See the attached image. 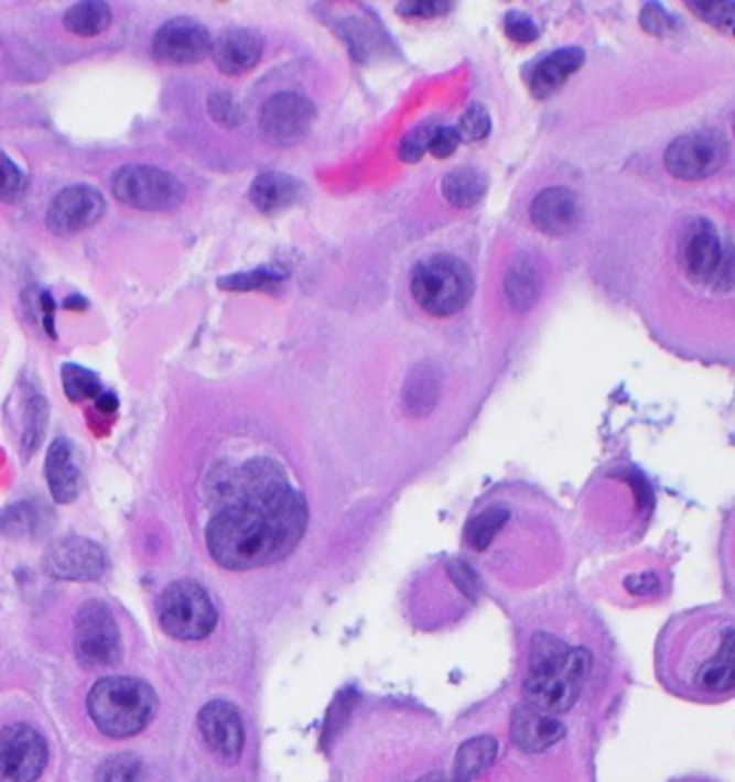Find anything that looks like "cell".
<instances>
[{
    "label": "cell",
    "mask_w": 735,
    "mask_h": 782,
    "mask_svg": "<svg viewBox=\"0 0 735 782\" xmlns=\"http://www.w3.org/2000/svg\"><path fill=\"white\" fill-rule=\"evenodd\" d=\"M217 512L205 537L226 569H257L287 560L307 529V503L282 467L255 458L216 484Z\"/></svg>",
    "instance_id": "obj_1"
},
{
    "label": "cell",
    "mask_w": 735,
    "mask_h": 782,
    "mask_svg": "<svg viewBox=\"0 0 735 782\" xmlns=\"http://www.w3.org/2000/svg\"><path fill=\"white\" fill-rule=\"evenodd\" d=\"M658 684L682 700L718 705L735 698V609L701 605L675 612L653 645Z\"/></svg>",
    "instance_id": "obj_2"
},
{
    "label": "cell",
    "mask_w": 735,
    "mask_h": 782,
    "mask_svg": "<svg viewBox=\"0 0 735 782\" xmlns=\"http://www.w3.org/2000/svg\"><path fill=\"white\" fill-rule=\"evenodd\" d=\"M590 669L592 655L587 650H572L553 634H536L522 684L525 703L553 716L568 712L581 695Z\"/></svg>",
    "instance_id": "obj_3"
},
{
    "label": "cell",
    "mask_w": 735,
    "mask_h": 782,
    "mask_svg": "<svg viewBox=\"0 0 735 782\" xmlns=\"http://www.w3.org/2000/svg\"><path fill=\"white\" fill-rule=\"evenodd\" d=\"M155 691L136 677H104L88 693L87 707L95 727L108 738L126 739L144 731L158 714Z\"/></svg>",
    "instance_id": "obj_4"
},
{
    "label": "cell",
    "mask_w": 735,
    "mask_h": 782,
    "mask_svg": "<svg viewBox=\"0 0 735 782\" xmlns=\"http://www.w3.org/2000/svg\"><path fill=\"white\" fill-rule=\"evenodd\" d=\"M411 295L429 314L452 316L469 304L474 295V273L456 257H431L415 264Z\"/></svg>",
    "instance_id": "obj_5"
},
{
    "label": "cell",
    "mask_w": 735,
    "mask_h": 782,
    "mask_svg": "<svg viewBox=\"0 0 735 782\" xmlns=\"http://www.w3.org/2000/svg\"><path fill=\"white\" fill-rule=\"evenodd\" d=\"M678 261L696 284H710L716 291L735 286V248L725 246L705 218H692L680 232Z\"/></svg>",
    "instance_id": "obj_6"
},
{
    "label": "cell",
    "mask_w": 735,
    "mask_h": 782,
    "mask_svg": "<svg viewBox=\"0 0 735 782\" xmlns=\"http://www.w3.org/2000/svg\"><path fill=\"white\" fill-rule=\"evenodd\" d=\"M162 630L176 641H203L217 626V609L209 594L194 580L169 585L158 605Z\"/></svg>",
    "instance_id": "obj_7"
},
{
    "label": "cell",
    "mask_w": 735,
    "mask_h": 782,
    "mask_svg": "<svg viewBox=\"0 0 735 782\" xmlns=\"http://www.w3.org/2000/svg\"><path fill=\"white\" fill-rule=\"evenodd\" d=\"M74 652L88 671L110 669L121 660V632L112 610L99 600L85 602L74 626Z\"/></svg>",
    "instance_id": "obj_8"
},
{
    "label": "cell",
    "mask_w": 735,
    "mask_h": 782,
    "mask_svg": "<svg viewBox=\"0 0 735 782\" xmlns=\"http://www.w3.org/2000/svg\"><path fill=\"white\" fill-rule=\"evenodd\" d=\"M112 194L140 211H173L185 198V185L162 169L133 164L115 173Z\"/></svg>",
    "instance_id": "obj_9"
},
{
    "label": "cell",
    "mask_w": 735,
    "mask_h": 782,
    "mask_svg": "<svg viewBox=\"0 0 735 782\" xmlns=\"http://www.w3.org/2000/svg\"><path fill=\"white\" fill-rule=\"evenodd\" d=\"M729 155V144L723 133L714 130L691 131L673 140L664 151L667 171L684 178L699 181L718 173Z\"/></svg>",
    "instance_id": "obj_10"
},
{
    "label": "cell",
    "mask_w": 735,
    "mask_h": 782,
    "mask_svg": "<svg viewBox=\"0 0 735 782\" xmlns=\"http://www.w3.org/2000/svg\"><path fill=\"white\" fill-rule=\"evenodd\" d=\"M47 765L45 738L29 725L0 729V782H35Z\"/></svg>",
    "instance_id": "obj_11"
},
{
    "label": "cell",
    "mask_w": 735,
    "mask_h": 782,
    "mask_svg": "<svg viewBox=\"0 0 735 782\" xmlns=\"http://www.w3.org/2000/svg\"><path fill=\"white\" fill-rule=\"evenodd\" d=\"M316 117L314 104L300 93L284 90L271 95L260 108L259 126L264 138L278 146L298 144Z\"/></svg>",
    "instance_id": "obj_12"
},
{
    "label": "cell",
    "mask_w": 735,
    "mask_h": 782,
    "mask_svg": "<svg viewBox=\"0 0 735 782\" xmlns=\"http://www.w3.org/2000/svg\"><path fill=\"white\" fill-rule=\"evenodd\" d=\"M108 560L99 544L87 537H63L45 551L44 569L58 580L88 583L106 574Z\"/></svg>",
    "instance_id": "obj_13"
},
{
    "label": "cell",
    "mask_w": 735,
    "mask_h": 782,
    "mask_svg": "<svg viewBox=\"0 0 735 782\" xmlns=\"http://www.w3.org/2000/svg\"><path fill=\"white\" fill-rule=\"evenodd\" d=\"M214 50V40L201 22L192 18H174L153 37V56L162 63L192 65L201 63Z\"/></svg>",
    "instance_id": "obj_14"
},
{
    "label": "cell",
    "mask_w": 735,
    "mask_h": 782,
    "mask_svg": "<svg viewBox=\"0 0 735 782\" xmlns=\"http://www.w3.org/2000/svg\"><path fill=\"white\" fill-rule=\"evenodd\" d=\"M106 211L104 196L88 185H74L56 194L45 224L56 235H74L95 226Z\"/></svg>",
    "instance_id": "obj_15"
},
{
    "label": "cell",
    "mask_w": 735,
    "mask_h": 782,
    "mask_svg": "<svg viewBox=\"0 0 735 782\" xmlns=\"http://www.w3.org/2000/svg\"><path fill=\"white\" fill-rule=\"evenodd\" d=\"M198 729L209 750L224 763L239 761L246 746V731L235 705L228 700L207 703L198 714Z\"/></svg>",
    "instance_id": "obj_16"
},
{
    "label": "cell",
    "mask_w": 735,
    "mask_h": 782,
    "mask_svg": "<svg viewBox=\"0 0 735 782\" xmlns=\"http://www.w3.org/2000/svg\"><path fill=\"white\" fill-rule=\"evenodd\" d=\"M510 736L522 752H542L565 736L562 723L529 703H520L512 712Z\"/></svg>",
    "instance_id": "obj_17"
},
{
    "label": "cell",
    "mask_w": 735,
    "mask_h": 782,
    "mask_svg": "<svg viewBox=\"0 0 735 782\" xmlns=\"http://www.w3.org/2000/svg\"><path fill=\"white\" fill-rule=\"evenodd\" d=\"M262 50H264V40L257 31L233 26L217 35L212 54L219 72L228 76H239L250 72L255 65H259Z\"/></svg>",
    "instance_id": "obj_18"
},
{
    "label": "cell",
    "mask_w": 735,
    "mask_h": 782,
    "mask_svg": "<svg viewBox=\"0 0 735 782\" xmlns=\"http://www.w3.org/2000/svg\"><path fill=\"white\" fill-rule=\"evenodd\" d=\"M529 216L538 230L553 237L565 235L579 218L576 196L568 187H547L533 198Z\"/></svg>",
    "instance_id": "obj_19"
},
{
    "label": "cell",
    "mask_w": 735,
    "mask_h": 782,
    "mask_svg": "<svg viewBox=\"0 0 735 782\" xmlns=\"http://www.w3.org/2000/svg\"><path fill=\"white\" fill-rule=\"evenodd\" d=\"M45 479L56 503H72L80 490V469L74 445L67 438H56L45 458Z\"/></svg>",
    "instance_id": "obj_20"
},
{
    "label": "cell",
    "mask_w": 735,
    "mask_h": 782,
    "mask_svg": "<svg viewBox=\"0 0 735 782\" xmlns=\"http://www.w3.org/2000/svg\"><path fill=\"white\" fill-rule=\"evenodd\" d=\"M585 63V52L581 47H563L544 56L529 74V88L536 97H549L563 83L581 69Z\"/></svg>",
    "instance_id": "obj_21"
},
{
    "label": "cell",
    "mask_w": 735,
    "mask_h": 782,
    "mask_svg": "<svg viewBox=\"0 0 735 782\" xmlns=\"http://www.w3.org/2000/svg\"><path fill=\"white\" fill-rule=\"evenodd\" d=\"M302 185L291 174L262 173L250 187V200L264 216H275L298 203Z\"/></svg>",
    "instance_id": "obj_22"
},
{
    "label": "cell",
    "mask_w": 735,
    "mask_h": 782,
    "mask_svg": "<svg viewBox=\"0 0 735 782\" xmlns=\"http://www.w3.org/2000/svg\"><path fill=\"white\" fill-rule=\"evenodd\" d=\"M506 297L517 312H527L533 307L540 293H542V278L540 271L527 257H520L512 262L506 273Z\"/></svg>",
    "instance_id": "obj_23"
},
{
    "label": "cell",
    "mask_w": 735,
    "mask_h": 782,
    "mask_svg": "<svg viewBox=\"0 0 735 782\" xmlns=\"http://www.w3.org/2000/svg\"><path fill=\"white\" fill-rule=\"evenodd\" d=\"M486 187H488L486 174L477 171V169L463 166V169H456V171L443 176L441 194L452 207L469 209V207H474L484 198Z\"/></svg>",
    "instance_id": "obj_24"
},
{
    "label": "cell",
    "mask_w": 735,
    "mask_h": 782,
    "mask_svg": "<svg viewBox=\"0 0 735 782\" xmlns=\"http://www.w3.org/2000/svg\"><path fill=\"white\" fill-rule=\"evenodd\" d=\"M499 743L490 736H479V738L465 741L454 759V781L472 782L476 781L479 774H484L497 759Z\"/></svg>",
    "instance_id": "obj_25"
},
{
    "label": "cell",
    "mask_w": 735,
    "mask_h": 782,
    "mask_svg": "<svg viewBox=\"0 0 735 782\" xmlns=\"http://www.w3.org/2000/svg\"><path fill=\"white\" fill-rule=\"evenodd\" d=\"M110 20H112V11L106 2L87 0L69 7L63 18V24L69 33L78 37H97L110 26Z\"/></svg>",
    "instance_id": "obj_26"
},
{
    "label": "cell",
    "mask_w": 735,
    "mask_h": 782,
    "mask_svg": "<svg viewBox=\"0 0 735 782\" xmlns=\"http://www.w3.org/2000/svg\"><path fill=\"white\" fill-rule=\"evenodd\" d=\"M439 395V383L431 368H418L404 388V404L413 415H426L433 411Z\"/></svg>",
    "instance_id": "obj_27"
},
{
    "label": "cell",
    "mask_w": 735,
    "mask_h": 782,
    "mask_svg": "<svg viewBox=\"0 0 735 782\" xmlns=\"http://www.w3.org/2000/svg\"><path fill=\"white\" fill-rule=\"evenodd\" d=\"M510 519V512L504 508H488L484 512H479L476 519H472L467 524V544L476 551L484 553L493 540L497 537V533L506 526V522Z\"/></svg>",
    "instance_id": "obj_28"
},
{
    "label": "cell",
    "mask_w": 735,
    "mask_h": 782,
    "mask_svg": "<svg viewBox=\"0 0 735 782\" xmlns=\"http://www.w3.org/2000/svg\"><path fill=\"white\" fill-rule=\"evenodd\" d=\"M44 519L31 503H18L0 514V533L4 537H33L42 531Z\"/></svg>",
    "instance_id": "obj_29"
},
{
    "label": "cell",
    "mask_w": 735,
    "mask_h": 782,
    "mask_svg": "<svg viewBox=\"0 0 735 782\" xmlns=\"http://www.w3.org/2000/svg\"><path fill=\"white\" fill-rule=\"evenodd\" d=\"M95 782H147L144 763L131 752L112 754L97 768Z\"/></svg>",
    "instance_id": "obj_30"
},
{
    "label": "cell",
    "mask_w": 735,
    "mask_h": 782,
    "mask_svg": "<svg viewBox=\"0 0 735 782\" xmlns=\"http://www.w3.org/2000/svg\"><path fill=\"white\" fill-rule=\"evenodd\" d=\"M63 390L65 395L72 402H85V400H97L104 390H101V381L97 379L95 372H90L83 366L76 363H67L63 366Z\"/></svg>",
    "instance_id": "obj_31"
},
{
    "label": "cell",
    "mask_w": 735,
    "mask_h": 782,
    "mask_svg": "<svg viewBox=\"0 0 735 782\" xmlns=\"http://www.w3.org/2000/svg\"><path fill=\"white\" fill-rule=\"evenodd\" d=\"M718 565L721 580L727 598L735 602V508L727 514L718 537Z\"/></svg>",
    "instance_id": "obj_32"
},
{
    "label": "cell",
    "mask_w": 735,
    "mask_h": 782,
    "mask_svg": "<svg viewBox=\"0 0 735 782\" xmlns=\"http://www.w3.org/2000/svg\"><path fill=\"white\" fill-rule=\"evenodd\" d=\"M456 130H458L461 140H465V142H479V140H484V138L490 133V115H488L486 106L472 104V106L463 112V117H461Z\"/></svg>",
    "instance_id": "obj_33"
},
{
    "label": "cell",
    "mask_w": 735,
    "mask_h": 782,
    "mask_svg": "<svg viewBox=\"0 0 735 782\" xmlns=\"http://www.w3.org/2000/svg\"><path fill=\"white\" fill-rule=\"evenodd\" d=\"M26 189V178L22 171L13 164L11 158H7L0 151V200L2 203H15L22 198Z\"/></svg>",
    "instance_id": "obj_34"
},
{
    "label": "cell",
    "mask_w": 735,
    "mask_h": 782,
    "mask_svg": "<svg viewBox=\"0 0 735 782\" xmlns=\"http://www.w3.org/2000/svg\"><path fill=\"white\" fill-rule=\"evenodd\" d=\"M434 128H429V126H420L415 130L409 131L402 140H400V149H398V155L402 162L407 164H415L424 158V153L429 151L431 146V138H433Z\"/></svg>",
    "instance_id": "obj_35"
},
{
    "label": "cell",
    "mask_w": 735,
    "mask_h": 782,
    "mask_svg": "<svg viewBox=\"0 0 735 782\" xmlns=\"http://www.w3.org/2000/svg\"><path fill=\"white\" fill-rule=\"evenodd\" d=\"M209 115L224 128H235L241 121V110H239L237 101L224 90H217V93L209 95Z\"/></svg>",
    "instance_id": "obj_36"
},
{
    "label": "cell",
    "mask_w": 735,
    "mask_h": 782,
    "mask_svg": "<svg viewBox=\"0 0 735 782\" xmlns=\"http://www.w3.org/2000/svg\"><path fill=\"white\" fill-rule=\"evenodd\" d=\"M284 273L273 271L271 267H262L252 273H239V275H230V278H221V289H237V291H246V289H259L262 284L269 282H278L282 280Z\"/></svg>",
    "instance_id": "obj_37"
},
{
    "label": "cell",
    "mask_w": 735,
    "mask_h": 782,
    "mask_svg": "<svg viewBox=\"0 0 735 782\" xmlns=\"http://www.w3.org/2000/svg\"><path fill=\"white\" fill-rule=\"evenodd\" d=\"M689 7L718 29H735V4L732 2H689Z\"/></svg>",
    "instance_id": "obj_38"
},
{
    "label": "cell",
    "mask_w": 735,
    "mask_h": 782,
    "mask_svg": "<svg viewBox=\"0 0 735 782\" xmlns=\"http://www.w3.org/2000/svg\"><path fill=\"white\" fill-rule=\"evenodd\" d=\"M504 31H506V35H508L512 42H517V44H531V42L538 40V26H536V22H533L529 15L520 13V11H510V13L506 15V20H504Z\"/></svg>",
    "instance_id": "obj_39"
},
{
    "label": "cell",
    "mask_w": 735,
    "mask_h": 782,
    "mask_svg": "<svg viewBox=\"0 0 735 782\" xmlns=\"http://www.w3.org/2000/svg\"><path fill=\"white\" fill-rule=\"evenodd\" d=\"M461 142H463V140H461L456 128H452V126H441V128H434L429 151L433 153L434 158L445 160V158H450V155L456 153V149H458Z\"/></svg>",
    "instance_id": "obj_40"
},
{
    "label": "cell",
    "mask_w": 735,
    "mask_h": 782,
    "mask_svg": "<svg viewBox=\"0 0 735 782\" xmlns=\"http://www.w3.org/2000/svg\"><path fill=\"white\" fill-rule=\"evenodd\" d=\"M450 574H452V578L456 580V585H458L469 598H476L477 594H479V589H482V583H479L474 567H469L465 562H454V564L450 565Z\"/></svg>",
    "instance_id": "obj_41"
},
{
    "label": "cell",
    "mask_w": 735,
    "mask_h": 782,
    "mask_svg": "<svg viewBox=\"0 0 735 782\" xmlns=\"http://www.w3.org/2000/svg\"><path fill=\"white\" fill-rule=\"evenodd\" d=\"M452 4L450 2H402L398 7L400 15L407 18H436L441 13H445Z\"/></svg>",
    "instance_id": "obj_42"
},
{
    "label": "cell",
    "mask_w": 735,
    "mask_h": 782,
    "mask_svg": "<svg viewBox=\"0 0 735 782\" xmlns=\"http://www.w3.org/2000/svg\"><path fill=\"white\" fill-rule=\"evenodd\" d=\"M117 404H119V400H117L115 393H101V395L97 398V409H99V411L112 413V411H117Z\"/></svg>",
    "instance_id": "obj_43"
},
{
    "label": "cell",
    "mask_w": 735,
    "mask_h": 782,
    "mask_svg": "<svg viewBox=\"0 0 735 782\" xmlns=\"http://www.w3.org/2000/svg\"><path fill=\"white\" fill-rule=\"evenodd\" d=\"M418 782H456V781H447V779H443V776H426V779H422V781Z\"/></svg>",
    "instance_id": "obj_44"
},
{
    "label": "cell",
    "mask_w": 735,
    "mask_h": 782,
    "mask_svg": "<svg viewBox=\"0 0 735 782\" xmlns=\"http://www.w3.org/2000/svg\"><path fill=\"white\" fill-rule=\"evenodd\" d=\"M678 782H712V781H703V779H689V781H678Z\"/></svg>",
    "instance_id": "obj_45"
},
{
    "label": "cell",
    "mask_w": 735,
    "mask_h": 782,
    "mask_svg": "<svg viewBox=\"0 0 735 782\" xmlns=\"http://www.w3.org/2000/svg\"><path fill=\"white\" fill-rule=\"evenodd\" d=\"M734 131H735V117H734Z\"/></svg>",
    "instance_id": "obj_46"
}]
</instances>
